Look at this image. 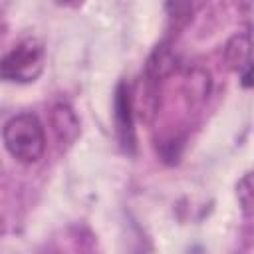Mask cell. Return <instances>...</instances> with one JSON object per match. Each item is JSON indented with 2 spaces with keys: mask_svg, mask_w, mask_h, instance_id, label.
Listing matches in <instances>:
<instances>
[{
  "mask_svg": "<svg viewBox=\"0 0 254 254\" xmlns=\"http://www.w3.org/2000/svg\"><path fill=\"white\" fill-rule=\"evenodd\" d=\"M60 6H67V8H77V6H81L85 0H56Z\"/></svg>",
  "mask_w": 254,
  "mask_h": 254,
  "instance_id": "6",
  "label": "cell"
},
{
  "mask_svg": "<svg viewBox=\"0 0 254 254\" xmlns=\"http://www.w3.org/2000/svg\"><path fill=\"white\" fill-rule=\"evenodd\" d=\"M238 202L242 204V210L250 214L252 210V177L250 173L244 175V179L238 183Z\"/></svg>",
  "mask_w": 254,
  "mask_h": 254,
  "instance_id": "5",
  "label": "cell"
},
{
  "mask_svg": "<svg viewBox=\"0 0 254 254\" xmlns=\"http://www.w3.org/2000/svg\"><path fill=\"white\" fill-rule=\"evenodd\" d=\"M115 129L121 145L127 151L135 149V127H133V99L125 81L115 89Z\"/></svg>",
  "mask_w": 254,
  "mask_h": 254,
  "instance_id": "3",
  "label": "cell"
},
{
  "mask_svg": "<svg viewBox=\"0 0 254 254\" xmlns=\"http://www.w3.org/2000/svg\"><path fill=\"white\" fill-rule=\"evenodd\" d=\"M2 141L6 151L22 165H34L46 153V131L34 113H18L10 117L4 123Z\"/></svg>",
  "mask_w": 254,
  "mask_h": 254,
  "instance_id": "1",
  "label": "cell"
},
{
  "mask_svg": "<svg viewBox=\"0 0 254 254\" xmlns=\"http://www.w3.org/2000/svg\"><path fill=\"white\" fill-rule=\"evenodd\" d=\"M224 60H226L228 67L240 75L242 85L250 87L252 85V81H250V69H252V65H250V32L234 34L226 42Z\"/></svg>",
  "mask_w": 254,
  "mask_h": 254,
  "instance_id": "4",
  "label": "cell"
},
{
  "mask_svg": "<svg viewBox=\"0 0 254 254\" xmlns=\"http://www.w3.org/2000/svg\"><path fill=\"white\" fill-rule=\"evenodd\" d=\"M44 62V46L38 40H24L0 60V79L14 83H30L40 77Z\"/></svg>",
  "mask_w": 254,
  "mask_h": 254,
  "instance_id": "2",
  "label": "cell"
}]
</instances>
